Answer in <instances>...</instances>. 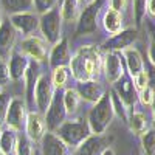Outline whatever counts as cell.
Wrapping results in <instances>:
<instances>
[{"label":"cell","instance_id":"cell-1","mask_svg":"<svg viewBox=\"0 0 155 155\" xmlns=\"http://www.w3.org/2000/svg\"><path fill=\"white\" fill-rule=\"evenodd\" d=\"M102 59H104V54L99 47H79L76 53L71 54V61L68 65L70 74L76 82L99 79V76L102 74Z\"/></svg>","mask_w":155,"mask_h":155},{"label":"cell","instance_id":"cell-2","mask_svg":"<svg viewBox=\"0 0 155 155\" xmlns=\"http://www.w3.org/2000/svg\"><path fill=\"white\" fill-rule=\"evenodd\" d=\"M85 118H87V123H88L90 130H92L93 135L106 134V130L109 129V126L112 124V121L115 118V112H113L112 98H110L109 90L98 102H95L92 106V109L88 110Z\"/></svg>","mask_w":155,"mask_h":155},{"label":"cell","instance_id":"cell-3","mask_svg":"<svg viewBox=\"0 0 155 155\" xmlns=\"http://www.w3.org/2000/svg\"><path fill=\"white\" fill-rule=\"evenodd\" d=\"M64 143H65L71 150L74 147H78L81 143L92 137V130H90V126L87 123L85 116H74V118H67V121L61 124L59 129L54 132Z\"/></svg>","mask_w":155,"mask_h":155},{"label":"cell","instance_id":"cell-4","mask_svg":"<svg viewBox=\"0 0 155 155\" xmlns=\"http://www.w3.org/2000/svg\"><path fill=\"white\" fill-rule=\"evenodd\" d=\"M39 30H41L42 37L47 41V44L54 45L56 42L61 41V37H62V34H61L62 33V17H61L59 5L39 16Z\"/></svg>","mask_w":155,"mask_h":155},{"label":"cell","instance_id":"cell-5","mask_svg":"<svg viewBox=\"0 0 155 155\" xmlns=\"http://www.w3.org/2000/svg\"><path fill=\"white\" fill-rule=\"evenodd\" d=\"M104 0H92L85 5V8L81 11L79 17L76 20V34H93L98 30V16L102 8Z\"/></svg>","mask_w":155,"mask_h":155},{"label":"cell","instance_id":"cell-6","mask_svg":"<svg viewBox=\"0 0 155 155\" xmlns=\"http://www.w3.org/2000/svg\"><path fill=\"white\" fill-rule=\"evenodd\" d=\"M67 116H68V113L65 110V106H64L62 90H56L47 112L44 113L47 130L48 132H56L59 129V126L67 121Z\"/></svg>","mask_w":155,"mask_h":155},{"label":"cell","instance_id":"cell-7","mask_svg":"<svg viewBox=\"0 0 155 155\" xmlns=\"http://www.w3.org/2000/svg\"><path fill=\"white\" fill-rule=\"evenodd\" d=\"M19 51L27 56L30 61H34V62H39L42 64L48 59V44L44 37L41 36H28V37H23V41L20 42L19 45Z\"/></svg>","mask_w":155,"mask_h":155},{"label":"cell","instance_id":"cell-8","mask_svg":"<svg viewBox=\"0 0 155 155\" xmlns=\"http://www.w3.org/2000/svg\"><path fill=\"white\" fill-rule=\"evenodd\" d=\"M27 115H28V107H27L25 99L22 96L11 98L9 107H8V112H6V118H5L6 127L12 129V130H16V132H22L25 129Z\"/></svg>","mask_w":155,"mask_h":155},{"label":"cell","instance_id":"cell-9","mask_svg":"<svg viewBox=\"0 0 155 155\" xmlns=\"http://www.w3.org/2000/svg\"><path fill=\"white\" fill-rule=\"evenodd\" d=\"M56 88L53 87L50 74H42L39 76V79L36 82V88H34V106H36V112L39 113H45L51 99L54 96Z\"/></svg>","mask_w":155,"mask_h":155},{"label":"cell","instance_id":"cell-10","mask_svg":"<svg viewBox=\"0 0 155 155\" xmlns=\"http://www.w3.org/2000/svg\"><path fill=\"white\" fill-rule=\"evenodd\" d=\"M124 73L126 67L121 51H106L104 59H102V74H104L106 81L113 85Z\"/></svg>","mask_w":155,"mask_h":155},{"label":"cell","instance_id":"cell-11","mask_svg":"<svg viewBox=\"0 0 155 155\" xmlns=\"http://www.w3.org/2000/svg\"><path fill=\"white\" fill-rule=\"evenodd\" d=\"M112 90L116 93V96L124 102V106L129 110H132L135 107V104L138 102V92H137V88L134 85L132 76L127 71L112 85Z\"/></svg>","mask_w":155,"mask_h":155},{"label":"cell","instance_id":"cell-12","mask_svg":"<svg viewBox=\"0 0 155 155\" xmlns=\"http://www.w3.org/2000/svg\"><path fill=\"white\" fill-rule=\"evenodd\" d=\"M17 31L12 27L9 19H3L0 22V59L6 61L11 53L16 48V41H17Z\"/></svg>","mask_w":155,"mask_h":155},{"label":"cell","instance_id":"cell-13","mask_svg":"<svg viewBox=\"0 0 155 155\" xmlns=\"http://www.w3.org/2000/svg\"><path fill=\"white\" fill-rule=\"evenodd\" d=\"M12 27L17 33H20L23 37L33 36L39 30V14L37 12H20V14H12L8 17Z\"/></svg>","mask_w":155,"mask_h":155},{"label":"cell","instance_id":"cell-14","mask_svg":"<svg viewBox=\"0 0 155 155\" xmlns=\"http://www.w3.org/2000/svg\"><path fill=\"white\" fill-rule=\"evenodd\" d=\"M70 61H71V51L68 45V39L61 37V41L51 47L48 53V65L53 70L58 67H68Z\"/></svg>","mask_w":155,"mask_h":155},{"label":"cell","instance_id":"cell-15","mask_svg":"<svg viewBox=\"0 0 155 155\" xmlns=\"http://www.w3.org/2000/svg\"><path fill=\"white\" fill-rule=\"evenodd\" d=\"M76 92L79 95L81 101L90 102L95 104L98 102L102 96L106 95L107 88L104 87V84H101L99 79H93V81H84V82H76Z\"/></svg>","mask_w":155,"mask_h":155},{"label":"cell","instance_id":"cell-16","mask_svg":"<svg viewBox=\"0 0 155 155\" xmlns=\"http://www.w3.org/2000/svg\"><path fill=\"white\" fill-rule=\"evenodd\" d=\"M41 76V64L39 62H34V61H30V65L25 71V76L23 79L25 81V102H27V107H28V112H33L36 110L34 107V88H36V82Z\"/></svg>","mask_w":155,"mask_h":155},{"label":"cell","instance_id":"cell-17","mask_svg":"<svg viewBox=\"0 0 155 155\" xmlns=\"http://www.w3.org/2000/svg\"><path fill=\"white\" fill-rule=\"evenodd\" d=\"M137 39H138V30L137 28H126L118 34L110 36L101 47L106 51H123V50L130 47Z\"/></svg>","mask_w":155,"mask_h":155},{"label":"cell","instance_id":"cell-18","mask_svg":"<svg viewBox=\"0 0 155 155\" xmlns=\"http://www.w3.org/2000/svg\"><path fill=\"white\" fill-rule=\"evenodd\" d=\"M23 132L27 134L28 138L33 140L34 143H39V141L42 140V137L45 135V132H47V126H45L44 115L39 113V112H36V110L28 112Z\"/></svg>","mask_w":155,"mask_h":155},{"label":"cell","instance_id":"cell-19","mask_svg":"<svg viewBox=\"0 0 155 155\" xmlns=\"http://www.w3.org/2000/svg\"><path fill=\"white\" fill-rule=\"evenodd\" d=\"M42 149V155H70L71 149L54 132H45L42 140L39 141Z\"/></svg>","mask_w":155,"mask_h":155},{"label":"cell","instance_id":"cell-20","mask_svg":"<svg viewBox=\"0 0 155 155\" xmlns=\"http://www.w3.org/2000/svg\"><path fill=\"white\" fill-rule=\"evenodd\" d=\"M107 147V140L104 135H92L74 147L70 155H101Z\"/></svg>","mask_w":155,"mask_h":155},{"label":"cell","instance_id":"cell-21","mask_svg":"<svg viewBox=\"0 0 155 155\" xmlns=\"http://www.w3.org/2000/svg\"><path fill=\"white\" fill-rule=\"evenodd\" d=\"M121 54H123V59H124V65L127 67V73L132 78H135L137 74H140L146 68L144 59L135 47H129V48L123 50Z\"/></svg>","mask_w":155,"mask_h":155},{"label":"cell","instance_id":"cell-22","mask_svg":"<svg viewBox=\"0 0 155 155\" xmlns=\"http://www.w3.org/2000/svg\"><path fill=\"white\" fill-rule=\"evenodd\" d=\"M30 65V59L23 56L19 50H14L8 58V68H9V76L11 81H20L23 79L25 71Z\"/></svg>","mask_w":155,"mask_h":155},{"label":"cell","instance_id":"cell-23","mask_svg":"<svg viewBox=\"0 0 155 155\" xmlns=\"http://www.w3.org/2000/svg\"><path fill=\"white\" fill-rule=\"evenodd\" d=\"M102 27H104V30L110 36H115V34L121 33L124 30V16H123V12L109 8L104 12V16H102Z\"/></svg>","mask_w":155,"mask_h":155},{"label":"cell","instance_id":"cell-24","mask_svg":"<svg viewBox=\"0 0 155 155\" xmlns=\"http://www.w3.org/2000/svg\"><path fill=\"white\" fill-rule=\"evenodd\" d=\"M129 129H130V132L135 134V135H143L149 127V120H147V115L144 112H140V110H135L132 109L129 112V116H127V123Z\"/></svg>","mask_w":155,"mask_h":155},{"label":"cell","instance_id":"cell-25","mask_svg":"<svg viewBox=\"0 0 155 155\" xmlns=\"http://www.w3.org/2000/svg\"><path fill=\"white\" fill-rule=\"evenodd\" d=\"M2 8L9 16L20 12H31L34 9V0H0Z\"/></svg>","mask_w":155,"mask_h":155},{"label":"cell","instance_id":"cell-26","mask_svg":"<svg viewBox=\"0 0 155 155\" xmlns=\"http://www.w3.org/2000/svg\"><path fill=\"white\" fill-rule=\"evenodd\" d=\"M59 11H61L62 22H67V23L76 22L81 14V3L78 0H62Z\"/></svg>","mask_w":155,"mask_h":155},{"label":"cell","instance_id":"cell-27","mask_svg":"<svg viewBox=\"0 0 155 155\" xmlns=\"http://www.w3.org/2000/svg\"><path fill=\"white\" fill-rule=\"evenodd\" d=\"M17 135H19V132L12 130L9 127L2 129V134H0V150L6 155H11L16 149Z\"/></svg>","mask_w":155,"mask_h":155},{"label":"cell","instance_id":"cell-28","mask_svg":"<svg viewBox=\"0 0 155 155\" xmlns=\"http://www.w3.org/2000/svg\"><path fill=\"white\" fill-rule=\"evenodd\" d=\"M62 98H64V106H65V110L68 115L76 113L78 107L81 104V98L78 95L74 87H65L62 90Z\"/></svg>","mask_w":155,"mask_h":155},{"label":"cell","instance_id":"cell-29","mask_svg":"<svg viewBox=\"0 0 155 155\" xmlns=\"http://www.w3.org/2000/svg\"><path fill=\"white\" fill-rule=\"evenodd\" d=\"M36 143L28 138L25 132H19L17 135V143H16V155H36Z\"/></svg>","mask_w":155,"mask_h":155},{"label":"cell","instance_id":"cell-30","mask_svg":"<svg viewBox=\"0 0 155 155\" xmlns=\"http://www.w3.org/2000/svg\"><path fill=\"white\" fill-rule=\"evenodd\" d=\"M50 78H51V82H53V87L56 90H64L67 85L68 78H70V70H68V67H58L53 70Z\"/></svg>","mask_w":155,"mask_h":155},{"label":"cell","instance_id":"cell-31","mask_svg":"<svg viewBox=\"0 0 155 155\" xmlns=\"http://www.w3.org/2000/svg\"><path fill=\"white\" fill-rule=\"evenodd\" d=\"M141 147L144 155H155V129H147L141 135Z\"/></svg>","mask_w":155,"mask_h":155},{"label":"cell","instance_id":"cell-32","mask_svg":"<svg viewBox=\"0 0 155 155\" xmlns=\"http://www.w3.org/2000/svg\"><path fill=\"white\" fill-rule=\"evenodd\" d=\"M109 93H110V98H112V106H113V112H115V116H118L120 120H123L124 123H127V116H129V110L126 106H124V102L116 96V93L113 92V90H109Z\"/></svg>","mask_w":155,"mask_h":155},{"label":"cell","instance_id":"cell-33","mask_svg":"<svg viewBox=\"0 0 155 155\" xmlns=\"http://www.w3.org/2000/svg\"><path fill=\"white\" fill-rule=\"evenodd\" d=\"M132 8H134L135 23L140 25L143 22V17L146 14V0H132Z\"/></svg>","mask_w":155,"mask_h":155},{"label":"cell","instance_id":"cell-34","mask_svg":"<svg viewBox=\"0 0 155 155\" xmlns=\"http://www.w3.org/2000/svg\"><path fill=\"white\" fill-rule=\"evenodd\" d=\"M59 5V0H34V9L39 16Z\"/></svg>","mask_w":155,"mask_h":155},{"label":"cell","instance_id":"cell-35","mask_svg":"<svg viewBox=\"0 0 155 155\" xmlns=\"http://www.w3.org/2000/svg\"><path fill=\"white\" fill-rule=\"evenodd\" d=\"M9 102H11V96L6 92H0V127L5 124V118H6Z\"/></svg>","mask_w":155,"mask_h":155},{"label":"cell","instance_id":"cell-36","mask_svg":"<svg viewBox=\"0 0 155 155\" xmlns=\"http://www.w3.org/2000/svg\"><path fill=\"white\" fill-rule=\"evenodd\" d=\"M132 79H134V85H135V88H137V92L140 93L141 90H144V88L149 85V74H147V68H144L140 74H137L135 78H132Z\"/></svg>","mask_w":155,"mask_h":155},{"label":"cell","instance_id":"cell-37","mask_svg":"<svg viewBox=\"0 0 155 155\" xmlns=\"http://www.w3.org/2000/svg\"><path fill=\"white\" fill-rule=\"evenodd\" d=\"M153 93H155V90L150 85H147L144 90H141V92L138 93V101L144 107H150L152 106V101H153Z\"/></svg>","mask_w":155,"mask_h":155},{"label":"cell","instance_id":"cell-38","mask_svg":"<svg viewBox=\"0 0 155 155\" xmlns=\"http://www.w3.org/2000/svg\"><path fill=\"white\" fill-rule=\"evenodd\" d=\"M11 82V76H9V68H8V62L0 59V88L6 87Z\"/></svg>","mask_w":155,"mask_h":155},{"label":"cell","instance_id":"cell-39","mask_svg":"<svg viewBox=\"0 0 155 155\" xmlns=\"http://www.w3.org/2000/svg\"><path fill=\"white\" fill-rule=\"evenodd\" d=\"M147 58H149L150 65L155 68V34H152V37H150L149 48H147Z\"/></svg>","mask_w":155,"mask_h":155},{"label":"cell","instance_id":"cell-40","mask_svg":"<svg viewBox=\"0 0 155 155\" xmlns=\"http://www.w3.org/2000/svg\"><path fill=\"white\" fill-rule=\"evenodd\" d=\"M126 5H127V0H110V8L115 9V11L123 12Z\"/></svg>","mask_w":155,"mask_h":155},{"label":"cell","instance_id":"cell-41","mask_svg":"<svg viewBox=\"0 0 155 155\" xmlns=\"http://www.w3.org/2000/svg\"><path fill=\"white\" fill-rule=\"evenodd\" d=\"M146 14L155 19V0H146Z\"/></svg>","mask_w":155,"mask_h":155},{"label":"cell","instance_id":"cell-42","mask_svg":"<svg viewBox=\"0 0 155 155\" xmlns=\"http://www.w3.org/2000/svg\"><path fill=\"white\" fill-rule=\"evenodd\" d=\"M152 129H155V93H153V101H152Z\"/></svg>","mask_w":155,"mask_h":155},{"label":"cell","instance_id":"cell-43","mask_svg":"<svg viewBox=\"0 0 155 155\" xmlns=\"http://www.w3.org/2000/svg\"><path fill=\"white\" fill-rule=\"evenodd\" d=\"M101 155H115V152H113V149H112V147H107V149H106L104 152H102Z\"/></svg>","mask_w":155,"mask_h":155},{"label":"cell","instance_id":"cell-44","mask_svg":"<svg viewBox=\"0 0 155 155\" xmlns=\"http://www.w3.org/2000/svg\"><path fill=\"white\" fill-rule=\"evenodd\" d=\"M78 2H79L81 5H84V3H88V0H78Z\"/></svg>","mask_w":155,"mask_h":155},{"label":"cell","instance_id":"cell-45","mask_svg":"<svg viewBox=\"0 0 155 155\" xmlns=\"http://www.w3.org/2000/svg\"><path fill=\"white\" fill-rule=\"evenodd\" d=\"M0 155H6V153H3V152H2V150H0Z\"/></svg>","mask_w":155,"mask_h":155},{"label":"cell","instance_id":"cell-46","mask_svg":"<svg viewBox=\"0 0 155 155\" xmlns=\"http://www.w3.org/2000/svg\"><path fill=\"white\" fill-rule=\"evenodd\" d=\"M0 134H2V127H0Z\"/></svg>","mask_w":155,"mask_h":155},{"label":"cell","instance_id":"cell-47","mask_svg":"<svg viewBox=\"0 0 155 155\" xmlns=\"http://www.w3.org/2000/svg\"><path fill=\"white\" fill-rule=\"evenodd\" d=\"M88 2H92V0H88Z\"/></svg>","mask_w":155,"mask_h":155}]
</instances>
